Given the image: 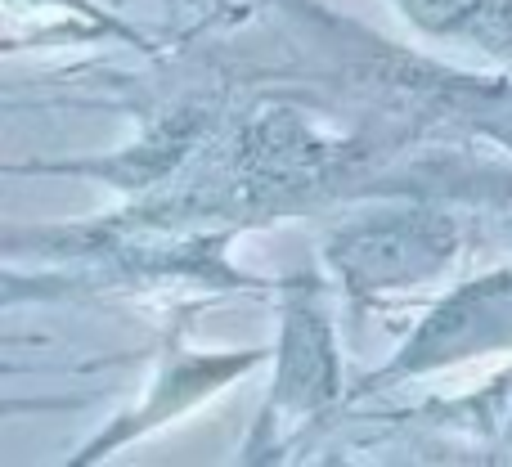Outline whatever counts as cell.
Instances as JSON below:
<instances>
[{"instance_id": "6da1fadb", "label": "cell", "mask_w": 512, "mask_h": 467, "mask_svg": "<svg viewBox=\"0 0 512 467\" xmlns=\"http://www.w3.org/2000/svg\"><path fill=\"white\" fill-rule=\"evenodd\" d=\"M512 342V274H490L468 288H459L454 297H445V306L436 315H427L423 333L400 351V360H391V373L409 369H441V364L468 360L481 351H499Z\"/></svg>"}, {"instance_id": "7a4b0ae2", "label": "cell", "mask_w": 512, "mask_h": 467, "mask_svg": "<svg viewBox=\"0 0 512 467\" xmlns=\"http://www.w3.org/2000/svg\"><path fill=\"white\" fill-rule=\"evenodd\" d=\"M454 252V234L436 216H391L378 225H355L333 243L337 270L351 279V288H391L396 283V265L391 261H418L427 274L445 270Z\"/></svg>"}, {"instance_id": "3957f363", "label": "cell", "mask_w": 512, "mask_h": 467, "mask_svg": "<svg viewBox=\"0 0 512 467\" xmlns=\"http://www.w3.org/2000/svg\"><path fill=\"white\" fill-rule=\"evenodd\" d=\"M256 360H261L256 351H252V355H234V360H216V355H207V360H194V364H189V369H185V382H189V378H198V387H194V391H203V396H207L212 387H225L230 378H239V369H248V364H256ZM194 400H198V396H194ZM180 405H189L185 391L176 396V391L158 387V391H153L149 405H140V409H149V414L135 418V423H126V427H117V432H104V436L95 441V450L81 454V463H86V459H99V454H108V450H117V441L135 436L140 427H153V423H162V418H171V414H185Z\"/></svg>"}]
</instances>
